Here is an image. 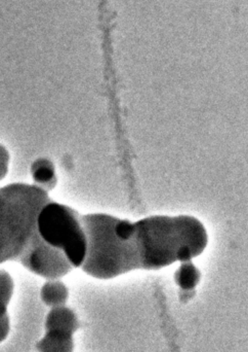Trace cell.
I'll return each instance as SVG.
<instances>
[{"mask_svg":"<svg viewBox=\"0 0 248 352\" xmlns=\"http://www.w3.org/2000/svg\"><path fill=\"white\" fill-rule=\"evenodd\" d=\"M41 301L49 308L66 305L69 298L67 285L60 279H49L43 283L39 293Z\"/></svg>","mask_w":248,"mask_h":352,"instance_id":"7","label":"cell"},{"mask_svg":"<svg viewBox=\"0 0 248 352\" xmlns=\"http://www.w3.org/2000/svg\"><path fill=\"white\" fill-rule=\"evenodd\" d=\"M31 176L35 186L49 192L57 184V173L53 163L49 159L40 158L31 165Z\"/></svg>","mask_w":248,"mask_h":352,"instance_id":"8","label":"cell"},{"mask_svg":"<svg viewBox=\"0 0 248 352\" xmlns=\"http://www.w3.org/2000/svg\"><path fill=\"white\" fill-rule=\"evenodd\" d=\"M14 292V283L12 275L0 269V307L8 308Z\"/></svg>","mask_w":248,"mask_h":352,"instance_id":"11","label":"cell"},{"mask_svg":"<svg viewBox=\"0 0 248 352\" xmlns=\"http://www.w3.org/2000/svg\"><path fill=\"white\" fill-rule=\"evenodd\" d=\"M119 219L108 213L82 215L88 240L82 269L88 276L107 280L140 269L134 238L126 239L119 234Z\"/></svg>","mask_w":248,"mask_h":352,"instance_id":"2","label":"cell"},{"mask_svg":"<svg viewBox=\"0 0 248 352\" xmlns=\"http://www.w3.org/2000/svg\"><path fill=\"white\" fill-rule=\"evenodd\" d=\"M10 331V318L8 308L0 307V343L8 337Z\"/></svg>","mask_w":248,"mask_h":352,"instance_id":"12","label":"cell"},{"mask_svg":"<svg viewBox=\"0 0 248 352\" xmlns=\"http://www.w3.org/2000/svg\"><path fill=\"white\" fill-rule=\"evenodd\" d=\"M10 161V152L3 144H0V182H2L8 175Z\"/></svg>","mask_w":248,"mask_h":352,"instance_id":"13","label":"cell"},{"mask_svg":"<svg viewBox=\"0 0 248 352\" xmlns=\"http://www.w3.org/2000/svg\"><path fill=\"white\" fill-rule=\"evenodd\" d=\"M18 262L29 272L49 279H61L71 272L73 266L61 250L49 245L35 234Z\"/></svg>","mask_w":248,"mask_h":352,"instance_id":"5","label":"cell"},{"mask_svg":"<svg viewBox=\"0 0 248 352\" xmlns=\"http://www.w3.org/2000/svg\"><path fill=\"white\" fill-rule=\"evenodd\" d=\"M36 230L41 239L66 254L73 268H82L86 260L88 240L82 215L75 209L49 201L37 215Z\"/></svg>","mask_w":248,"mask_h":352,"instance_id":"4","label":"cell"},{"mask_svg":"<svg viewBox=\"0 0 248 352\" xmlns=\"http://www.w3.org/2000/svg\"><path fill=\"white\" fill-rule=\"evenodd\" d=\"M45 332H58L74 335L79 329V320L71 308L67 306L51 308L45 316Z\"/></svg>","mask_w":248,"mask_h":352,"instance_id":"6","label":"cell"},{"mask_svg":"<svg viewBox=\"0 0 248 352\" xmlns=\"http://www.w3.org/2000/svg\"><path fill=\"white\" fill-rule=\"evenodd\" d=\"M140 269L159 270L175 262H189L208 244L203 223L191 215H152L134 223Z\"/></svg>","mask_w":248,"mask_h":352,"instance_id":"1","label":"cell"},{"mask_svg":"<svg viewBox=\"0 0 248 352\" xmlns=\"http://www.w3.org/2000/svg\"><path fill=\"white\" fill-rule=\"evenodd\" d=\"M49 192L35 184L0 186V265L18 261L37 233L36 219Z\"/></svg>","mask_w":248,"mask_h":352,"instance_id":"3","label":"cell"},{"mask_svg":"<svg viewBox=\"0 0 248 352\" xmlns=\"http://www.w3.org/2000/svg\"><path fill=\"white\" fill-rule=\"evenodd\" d=\"M200 272L191 261L185 262L175 273V280L183 289H192L199 283Z\"/></svg>","mask_w":248,"mask_h":352,"instance_id":"10","label":"cell"},{"mask_svg":"<svg viewBox=\"0 0 248 352\" xmlns=\"http://www.w3.org/2000/svg\"><path fill=\"white\" fill-rule=\"evenodd\" d=\"M37 352H73V335L58 332H45L37 342Z\"/></svg>","mask_w":248,"mask_h":352,"instance_id":"9","label":"cell"}]
</instances>
